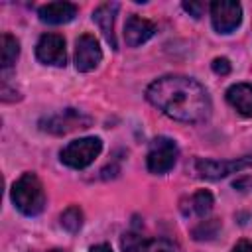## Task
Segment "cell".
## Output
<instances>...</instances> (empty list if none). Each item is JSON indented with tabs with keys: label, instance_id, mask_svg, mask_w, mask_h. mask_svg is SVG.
<instances>
[{
	"label": "cell",
	"instance_id": "obj_2",
	"mask_svg": "<svg viewBox=\"0 0 252 252\" xmlns=\"http://www.w3.org/2000/svg\"><path fill=\"white\" fill-rule=\"evenodd\" d=\"M10 197L14 207L28 217H35L45 209V191L35 173L28 171L18 181H14Z\"/></svg>",
	"mask_w": 252,
	"mask_h": 252
},
{
	"label": "cell",
	"instance_id": "obj_19",
	"mask_svg": "<svg viewBox=\"0 0 252 252\" xmlns=\"http://www.w3.org/2000/svg\"><path fill=\"white\" fill-rule=\"evenodd\" d=\"M213 71L217 73V75H228L230 73V63H228V59L226 57H217V59H213Z\"/></svg>",
	"mask_w": 252,
	"mask_h": 252
},
{
	"label": "cell",
	"instance_id": "obj_7",
	"mask_svg": "<svg viewBox=\"0 0 252 252\" xmlns=\"http://www.w3.org/2000/svg\"><path fill=\"white\" fill-rule=\"evenodd\" d=\"M248 165H252V156L238 158V159H220V161L219 159H197L195 161V169L199 177H205V179H220Z\"/></svg>",
	"mask_w": 252,
	"mask_h": 252
},
{
	"label": "cell",
	"instance_id": "obj_14",
	"mask_svg": "<svg viewBox=\"0 0 252 252\" xmlns=\"http://www.w3.org/2000/svg\"><path fill=\"white\" fill-rule=\"evenodd\" d=\"M226 102L242 116H252V85L236 83L226 89Z\"/></svg>",
	"mask_w": 252,
	"mask_h": 252
},
{
	"label": "cell",
	"instance_id": "obj_20",
	"mask_svg": "<svg viewBox=\"0 0 252 252\" xmlns=\"http://www.w3.org/2000/svg\"><path fill=\"white\" fill-rule=\"evenodd\" d=\"M183 10L189 12L193 18H201L205 12V4L203 2H183Z\"/></svg>",
	"mask_w": 252,
	"mask_h": 252
},
{
	"label": "cell",
	"instance_id": "obj_4",
	"mask_svg": "<svg viewBox=\"0 0 252 252\" xmlns=\"http://www.w3.org/2000/svg\"><path fill=\"white\" fill-rule=\"evenodd\" d=\"M177 156H179V150H177V144L171 140V138H165V136H159L152 142L150 150H148V156H146V165L152 173L156 175H161V173H167L175 161H177Z\"/></svg>",
	"mask_w": 252,
	"mask_h": 252
},
{
	"label": "cell",
	"instance_id": "obj_21",
	"mask_svg": "<svg viewBox=\"0 0 252 252\" xmlns=\"http://www.w3.org/2000/svg\"><path fill=\"white\" fill-rule=\"evenodd\" d=\"M232 252H252V240H240L232 248Z\"/></svg>",
	"mask_w": 252,
	"mask_h": 252
},
{
	"label": "cell",
	"instance_id": "obj_1",
	"mask_svg": "<svg viewBox=\"0 0 252 252\" xmlns=\"http://www.w3.org/2000/svg\"><path fill=\"white\" fill-rule=\"evenodd\" d=\"M146 98L179 122H203L211 116V98L201 83L183 75H165L146 89Z\"/></svg>",
	"mask_w": 252,
	"mask_h": 252
},
{
	"label": "cell",
	"instance_id": "obj_8",
	"mask_svg": "<svg viewBox=\"0 0 252 252\" xmlns=\"http://www.w3.org/2000/svg\"><path fill=\"white\" fill-rule=\"evenodd\" d=\"M35 57L43 65H53V67H63L67 63V53H65V39L59 33H43L35 45Z\"/></svg>",
	"mask_w": 252,
	"mask_h": 252
},
{
	"label": "cell",
	"instance_id": "obj_5",
	"mask_svg": "<svg viewBox=\"0 0 252 252\" xmlns=\"http://www.w3.org/2000/svg\"><path fill=\"white\" fill-rule=\"evenodd\" d=\"M211 22L219 33L234 32L242 22V8L238 2L215 0L211 2Z\"/></svg>",
	"mask_w": 252,
	"mask_h": 252
},
{
	"label": "cell",
	"instance_id": "obj_23",
	"mask_svg": "<svg viewBox=\"0 0 252 252\" xmlns=\"http://www.w3.org/2000/svg\"><path fill=\"white\" fill-rule=\"evenodd\" d=\"M49 252H65V250H61V248H55V250H49Z\"/></svg>",
	"mask_w": 252,
	"mask_h": 252
},
{
	"label": "cell",
	"instance_id": "obj_18",
	"mask_svg": "<svg viewBox=\"0 0 252 252\" xmlns=\"http://www.w3.org/2000/svg\"><path fill=\"white\" fill-rule=\"evenodd\" d=\"M220 228V220L219 219H209V220H203L199 222V226L193 228V238L195 240H211L217 236Z\"/></svg>",
	"mask_w": 252,
	"mask_h": 252
},
{
	"label": "cell",
	"instance_id": "obj_11",
	"mask_svg": "<svg viewBox=\"0 0 252 252\" xmlns=\"http://www.w3.org/2000/svg\"><path fill=\"white\" fill-rule=\"evenodd\" d=\"M154 33H156V24L136 14H132L124 24V39L128 47H138L146 43Z\"/></svg>",
	"mask_w": 252,
	"mask_h": 252
},
{
	"label": "cell",
	"instance_id": "obj_22",
	"mask_svg": "<svg viewBox=\"0 0 252 252\" xmlns=\"http://www.w3.org/2000/svg\"><path fill=\"white\" fill-rule=\"evenodd\" d=\"M89 252H112V248H110L108 244H96V246H93Z\"/></svg>",
	"mask_w": 252,
	"mask_h": 252
},
{
	"label": "cell",
	"instance_id": "obj_17",
	"mask_svg": "<svg viewBox=\"0 0 252 252\" xmlns=\"http://www.w3.org/2000/svg\"><path fill=\"white\" fill-rule=\"evenodd\" d=\"M61 226L69 232H77L81 226H83V211L77 207V205H71L67 207L63 213H61Z\"/></svg>",
	"mask_w": 252,
	"mask_h": 252
},
{
	"label": "cell",
	"instance_id": "obj_13",
	"mask_svg": "<svg viewBox=\"0 0 252 252\" xmlns=\"http://www.w3.org/2000/svg\"><path fill=\"white\" fill-rule=\"evenodd\" d=\"M116 12H118V4H116V2L100 4V6L93 12V22H96V26L100 28L104 39L110 43L112 49H118L116 35H114V18H116Z\"/></svg>",
	"mask_w": 252,
	"mask_h": 252
},
{
	"label": "cell",
	"instance_id": "obj_12",
	"mask_svg": "<svg viewBox=\"0 0 252 252\" xmlns=\"http://www.w3.org/2000/svg\"><path fill=\"white\" fill-rule=\"evenodd\" d=\"M37 16L43 24L61 26V24L71 22L77 16V6L71 2H49L37 10Z\"/></svg>",
	"mask_w": 252,
	"mask_h": 252
},
{
	"label": "cell",
	"instance_id": "obj_15",
	"mask_svg": "<svg viewBox=\"0 0 252 252\" xmlns=\"http://www.w3.org/2000/svg\"><path fill=\"white\" fill-rule=\"evenodd\" d=\"M213 203H215L213 195L209 191H205V189H199L191 197L183 199L179 209H181V213L185 217H205L213 209Z\"/></svg>",
	"mask_w": 252,
	"mask_h": 252
},
{
	"label": "cell",
	"instance_id": "obj_3",
	"mask_svg": "<svg viewBox=\"0 0 252 252\" xmlns=\"http://www.w3.org/2000/svg\"><path fill=\"white\" fill-rule=\"evenodd\" d=\"M102 150V142L98 138H79L69 142L63 150H61V161L73 169H83L87 165H91L98 154Z\"/></svg>",
	"mask_w": 252,
	"mask_h": 252
},
{
	"label": "cell",
	"instance_id": "obj_16",
	"mask_svg": "<svg viewBox=\"0 0 252 252\" xmlns=\"http://www.w3.org/2000/svg\"><path fill=\"white\" fill-rule=\"evenodd\" d=\"M20 55V43L14 35L4 33L2 35V47H0V65L2 69H10Z\"/></svg>",
	"mask_w": 252,
	"mask_h": 252
},
{
	"label": "cell",
	"instance_id": "obj_6",
	"mask_svg": "<svg viewBox=\"0 0 252 252\" xmlns=\"http://www.w3.org/2000/svg\"><path fill=\"white\" fill-rule=\"evenodd\" d=\"M41 124V130L45 132H51V134H69V132H75V130H83V128H89L91 124V118L85 116L83 112L75 110V108H65L45 120L39 122Z\"/></svg>",
	"mask_w": 252,
	"mask_h": 252
},
{
	"label": "cell",
	"instance_id": "obj_10",
	"mask_svg": "<svg viewBox=\"0 0 252 252\" xmlns=\"http://www.w3.org/2000/svg\"><path fill=\"white\" fill-rule=\"evenodd\" d=\"M102 59V51L98 39L91 33H83L75 43V67L81 73H89L98 67Z\"/></svg>",
	"mask_w": 252,
	"mask_h": 252
},
{
	"label": "cell",
	"instance_id": "obj_9",
	"mask_svg": "<svg viewBox=\"0 0 252 252\" xmlns=\"http://www.w3.org/2000/svg\"><path fill=\"white\" fill-rule=\"evenodd\" d=\"M122 252H179V246L169 238H144L138 232H126L120 240Z\"/></svg>",
	"mask_w": 252,
	"mask_h": 252
}]
</instances>
